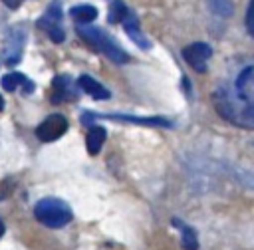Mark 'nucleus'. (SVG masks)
I'll return each mask as SVG.
<instances>
[{"instance_id": "f257e3e1", "label": "nucleus", "mask_w": 254, "mask_h": 250, "mask_svg": "<svg viewBox=\"0 0 254 250\" xmlns=\"http://www.w3.org/2000/svg\"><path fill=\"white\" fill-rule=\"evenodd\" d=\"M216 113L234 127L254 129V56L230 58L212 89Z\"/></svg>"}, {"instance_id": "f03ea898", "label": "nucleus", "mask_w": 254, "mask_h": 250, "mask_svg": "<svg viewBox=\"0 0 254 250\" xmlns=\"http://www.w3.org/2000/svg\"><path fill=\"white\" fill-rule=\"evenodd\" d=\"M77 34H79L85 42H89L97 52L105 54L111 62H115V63H125V62H129V56H127L103 30L93 28V26H77Z\"/></svg>"}, {"instance_id": "7ed1b4c3", "label": "nucleus", "mask_w": 254, "mask_h": 250, "mask_svg": "<svg viewBox=\"0 0 254 250\" xmlns=\"http://www.w3.org/2000/svg\"><path fill=\"white\" fill-rule=\"evenodd\" d=\"M34 214L48 228H62L71 220V208L60 198H42L36 204Z\"/></svg>"}, {"instance_id": "20e7f679", "label": "nucleus", "mask_w": 254, "mask_h": 250, "mask_svg": "<svg viewBox=\"0 0 254 250\" xmlns=\"http://www.w3.org/2000/svg\"><path fill=\"white\" fill-rule=\"evenodd\" d=\"M181 54H183V60L189 67H192L196 73H204L208 60L212 56V48L204 42H192V44L185 46Z\"/></svg>"}, {"instance_id": "39448f33", "label": "nucleus", "mask_w": 254, "mask_h": 250, "mask_svg": "<svg viewBox=\"0 0 254 250\" xmlns=\"http://www.w3.org/2000/svg\"><path fill=\"white\" fill-rule=\"evenodd\" d=\"M38 26L42 28V30H46L48 32V36L54 40V42H64V38H65V32H64V28H62V8H60V4L58 2H52L50 4V8L44 12V16L38 20Z\"/></svg>"}, {"instance_id": "423d86ee", "label": "nucleus", "mask_w": 254, "mask_h": 250, "mask_svg": "<svg viewBox=\"0 0 254 250\" xmlns=\"http://www.w3.org/2000/svg\"><path fill=\"white\" fill-rule=\"evenodd\" d=\"M65 131H67V119H65L64 115H60V113H54V115L46 117V119L38 125L36 135H38L40 141L50 143V141L60 139Z\"/></svg>"}, {"instance_id": "0eeeda50", "label": "nucleus", "mask_w": 254, "mask_h": 250, "mask_svg": "<svg viewBox=\"0 0 254 250\" xmlns=\"http://www.w3.org/2000/svg\"><path fill=\"white\" fill-rule=\"evenodd\" d=\"M22 48H24V32L20 28H12L4 44V60L8 63H16L20 60Z\"/></svg>"}, {"instance_id": "6e6552de", "label": "nucleus", "mask_w": 254, "mask_h": 250, "mask_svg": "<svg viewBox=\"0 0 254 250\" xmlns=\"http://www.w3.org/2000/svg\"><path fill=\"white\" fill-rule=\"evenodd\" d=\"M75 99V91L71 85V79L67 75H58L52 81V101H69Z\"/></svg>"}, {"instance_id": "1a4fd4ad", "label": "nucleus", "mask_w": 254, "mask_h": 250, "mask_svg": "<svg viewBox=\"0 0 254 250\" xmlns=\"http://www.w3.org/2000/svg\"><path fill=\"white\" fill-rule=\"evenodd\" d=\"M123 28H125L127 36H129V38H131L139 48H143V50H149V48H151V42L143 36V32H141V28H139L137 18H135L131 12H127V16L123 18Z\"/></svg>"}, {"instance_id": "9d476101", "label": "nucleus", "mask_w": 254, "mask_h": 250, "mask_svg": "<svg viewBox=\"0 0 254 250\" xmlns=\"http://www.w3.org/2000/svg\"><path fill=\"white\" fill-rule=\"evenodd\" d=\"M77 87H79L81 91H85L89 97H93V99H99V101L109 99V89H105L99 81H95V79L89 77V75H81V77L77 79Z\"/></svg>"}, {"instance_id": "9b49d317", "label": "nucleus", "mask_w": 254, "mask_h": 250, "mask_svg": "<svg viewBox=\"0 0 254 250\" xmlns=\"http://www.w3.org/2000/svg\"><path fill=\"white\" fill-rule=\"evenodd\" d=\"M105 137H107V133H105V129H103V127H99V125L89 127L87 137H85L87 153H89V155H97V153L101 151L103 143H105Z\"/></svg>"}, {"instance_id": "f8f14e48", "label": "nucleus", "mask_w": 254, "mask_h": 250, "mask_svg": "<svg viewBox=\"0 0 254 250\" xmlns=\"http://www.w3.org/2000/svg\"><path fill=\"white\" fill-rule=\"evenodd\" d=\"M173 226H177L179 230H181V242H183V248L185 250H196L198 248V238H196V232L190 228V226H187L185 222H181L179 218H173Z\"/></svg>"}, {"instance_id": "ddd939ff", "label": "nucleus", "mask_w": 254, "mask_h": 250, "mask_svg": "<svg viewBox=\"0 0 254 250\" xmlns=\"http://www.w3.org/2000/svg\"><path fill=\"white\" fill-rule=\"evenodd\" d=\"M69 16L77 22V26L81 24H89L91 20H95L97 18V8H93V6H89V4H79V6H73L71 10H69Z\"/></svg>"}, {"instance_id": "4468645a", "label": "nucleus", "mask_w": 254, "mask_h": 250, "mask_svg": "<svg viewBox=\"0 0 254 250\" xmlns=\"http://www.w3.org/2000/svg\"><path fill=\"white\" fill-rule=\"evenodd\" d=\"M20 85H28V87H32L30 79H28L26 75L18 73V71H12V73H8V75L2 77V87H4L6 91H14V89L20 87Z\"/></svg>"}, {"instance_id": "2eb2a0df", "label": "nucleus", "mask_w": 254, "mask_h": 250, "mask_svg": "<svg viewBox=\"0 0 254 250\" xmlns=\"http://www.w3.org/2000/svg\"><path fill=\"white\" fill-rule=\"evenodd\" d=\"M127 6L121 2V0H111V4H109V22L111 24H117V22H123V18L127 16Z\"/></svg>"}, {"instance_id": "dca6fc26", "label": "nucleus", "mask_w": 254, "mask_h": 250, "mask_svg": "<svg viewBox=\"0 0 254 250\" xmlns=\"http://www.w3.org/2000/svg\"><path fill=\"white\" fill-rule=\"evenodd\" d=\"M208 8L216 12L218 16H230L232 14V4L230 0H208Z\"/></svg>"}, {"instance_id": "f3484780", "label": "nucleus", "mask_w": 254, "mask_h": 250, "mask_svg": "<svg viewBox=\"0 0 254 250\" xmlns=\"http://www.w3.org/2000/svg\"><path fill=\"white\" fill-rule=\"evenodd\" d=\"M244 24H246L248 34L254 38V0H250V2H248V8H246V20H244Z\"/></svg>"}, {"instance_id": "a211bd4d", "label": "nucleus", "mask_w": 254, "mask_h": 250, "mask_svg": "<svg viewBox=\"0 0 254 250\" xmlns=\"http://www.w3.org/2000/svg\"><path fill=\"white\" fill-rule=\"evenodd\" d=\"M4 4L10 6V8H18V6L22 4V0H4Z\"/></svg>"}, {"instance_id": "6ab92c4d", "label": "nucleus", "mask_w": 254, "mask_h": 250, "mask_svg": "<svg viewBox=\"0 0 254 250\" xmlns=\"http://www.w3.org/2000/svg\"><path fill=\"white\" fill-rule=\"evenodd\" d=\"M4 234V224H2V220H0V236Z\"/></svg>"}, {"instance_id": "aec40b11", "label": "nucleus", "mask_w": 254, "mask_h": 250, "mask_svg": "<svg viewBox=\"0 0 254 250\" xmlns=\"http://www.w3.org/2000/svg\"><path fill=\"white\" fill-rule=\"evenodd\" d=\"M4 107V99H2V95H0V109Z\"/></svg>"}]
</instances>
